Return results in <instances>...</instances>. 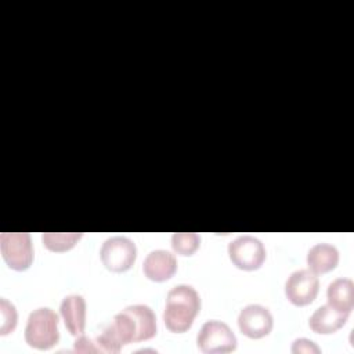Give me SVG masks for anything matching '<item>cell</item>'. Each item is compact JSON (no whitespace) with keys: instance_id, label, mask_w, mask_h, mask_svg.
Segmentation results:
<instances>
[{"instance_id":"6","label":"cell","mask_w":354,"mask_h":354,"mask_svg":"<svg viewBox=\"0 0 354 354\" xmlns=\"http://www.w3.org/2000/svg\"><path fill=\"white\" fill-rule=\"evenodd\" d=\"M228 254L235 267L245 271L259 270L266 260V249L260 239L242 235L228 243Z\"/></svg>"},{"instance_id":"18","label":"cell","mask_w":354,"mask_h":354,"mask_svg":"<svg viewBox=\"0 0 354 354\" xmlns=\"http://www.w3.org/2000/svg\"><path fill=\"white\" fill-rule=\"evenodd\" d=\"M292 353H295V354H301V353H304V354H311V353L318 354V353H321V348L314 342H311L308 339H304V337H300V339H296L293 342Z\"/></svg>"},{"instance_id":"17","label":"cell","mask_w":354,"mask_h":354,"mask_svg":"<svg viewBox=\"0 0 354 354\" xmlns=\"http://www.w3.org/2000/svg\"><path fill=\"white\" fill-rule=\"evenodd\" d=\"M18 321V314L15 310V306L10 303L7 299H0V335H8L11 333Z\"/></svg>"},{"instance_id":"3","label":"cell","mask_w":354,"mask_h":354,"mask_svg":"<svg viewBox=\"0 0 354 354\" xmlns=\"http://www.w3.org/2000/svg\"><path fill=\"white\" fill-rule=\"evenodd\" d=\"M196 344L206 354L230 353L236 348V336L225 322L210 319L202 325L196 336Z\"/></svg>"},{"instance_id":"10","label":"cell","mask_w":354,"mask_h":354,"mask_svg":"<svg viewBox=\"0 0 354 354\" xmlns=\"http://www.w3.org/2000/svg\"><path fill=\"white\" fill-rule=\"evenodd\" d=\"M64 324L68 332L79 336L84 332L86 326V300L82 295H68L62 299L59 306Z\"/></svg>"},{"instance_id":"5","label":"cell","mask_w":354,"mask_h":354,"mask_svg":"<svg viewBox=\"0 0 354 354\" xmlns=\"http://www.w3.org/2000/svg\"><path fill=\"white\" fill-rule=\"evenodd\" d=\"M0 250L7 266L17 271H25L33 261V248L28 232H3Z\"/></svg>"},{"instance_id":"9","label":"cell","mask_w":354,"mask_h":354,"mask_svg":"<svg viewBox=\"0 0 354 354\" xmlns=\"http://www.w3.org/2000/svg\"><path fill=\"white\" fill-rule=\"evenodd\" d=\"M142 271L148 279L163 282L170 279L177 271V260L169 250L156 249L149 252L144 259Z\"/></svg>"},{"instance_id":"2","label":"cell","mask_w":354,"mask_h":354,"mask_svg":"<svg viewBox=\"0 0 354 354\" xmlns=\"http://www.w3.org/2000/svg\"><path fill=\"white\" fill-rule=\"evenodd\" d=\"M59 340L58 315L48 307L33 310L26 321L25 342L37 350H48Z\"/></svg>"},{"instance_id":"15","label":"cell","mask_w":354,"mask_h":354,"mask_svg":"<svg viewBox=\"0 0 354 354\" xmlns=\"http://www.w3.org/2000/svg\"><path fill=\"white\" fill-rule=\"evenodd\" d=\"M82 238L80 232H44L41 239L51 252H66L72 249Z\"/></svg>"},{"instance_id":"1","label":"cell","mask_w":354,"mask_h":354,"mask_svg":"<svg viewBox=\"0 0 354 354\" xmlns=\"http://www.w3.org/2000/svg\"><path fill=\"white\" fill-rule=\"evenodd\" d=\"M201 310V297L191 285L173 286L166 296L163 321L174 333L187 332Z\"/></svg>"},{"instance_id":"13","label":"cell","mask_w":354,"mask_h":354,"mask_svg":"<svg viewBox=\"0 0 354 354\" xmlns=\"http://www.w3.org/2000/svg\"><path fill=\"white\" fill-rule=\"evenodd\" d=\"M339 250L329 243H317L307 253V266L314 274H325L336 268Z\"/></svg>"},{"instance_id":"11","label":"cell","mask_w":354,"mask_h":354,"mask_svg":"<svg viewBox=\"0 0 354 354\" xmlns=\"http://www.w3.org/2000/svg\"><path fill=\"white\" fill-rule=\"evenodd\" d=\"M348 318L347 313H342L329 304L318 307L310 317V329L315 333L329 335L340 329Z\"/></svg>"},{"instance_id":"14","label":"cell","mask_w":354,"mask_h":354,"mask_svg":"<svg viewBox=\"0 0 354 354\" xmlns=\"http://www.w3.org/2000/svg\"><path fill=\"white\" fill-rule=\"evenodd\" d=\"M328 304L350 314L354 306V282L350 278H337L329 283L326 290Z\"/></svg>"},{"instance_id":"19","label":"cell","mask_w":354,"mask_h":354,"mask_svg":"<svg viewBox=\"0 0 354 354\" xmlns=\"http://www.w3.org/2000/svg\"><path fill=\"white\" fill-rule=\"evenodd\" d=\"M75 351L77 353H100V348L95 342H93L90 337L84 335H79V337L75 340Z\"/></svg>"},{"instance_id":"12","label":"cell","mask_w":354,"mask_h":354,"mask_svg":"<svg viewBox=\"0 0 354 354\" xmlns=\"http://www.w3.org/2000/svg\"><path fill=\"white\" fill-rule=\"evenodd\" d=\"M136 330V342L149 340L156 335V317L147 304H131L124 308Z\"/></svg>"},{"instance_id":"8","label":"cell","mask_w":354,"mask_h":354,"mask_svg":"<svg viewBox=\"0 0 354 354\" xmlns=\"http://www.w3.org/2000/svg\"><path fill=\"white\" fill-rule=\"evenodd\" d=\"M274 325L272 314L261 304H248L239 311V330L249 339H261L267 336Z\"/></svg>"},{"instance_id":"16","label":"cell","mask_w":354,"mask_h":354,"mask_svg":"<svg viewBox=\"0 0 354 354\" xmlns=\"http://www.w3.org/2000/svg\"><path fill=\"white\" fill-rule=\"evenodd\" d=\"M201 245V236L196 232H176L171 236L174 252L183 256H191Z\"/></svg>"},{"instance_id":"7","label":"cell","mask_w":354,"mask_h":354,"mask_svg":"<svg viewBox=\"0 0 354 354\" xmlns=\"http://www.w3.org/2000/svg\"><path fill=\"white\" fill-rule=\"evenodd\" d=\"M318 277L310 270H297L292 272L285 282L286 299L295 306H307L318 295Z\"/></svg>"},{"instance_id":"4","label":"cell","mask_w":354,"mask_h":354,"mask_svg":"<svg viewBox=\"0 0 354 354\" xmlns=\"http://www.w3.org/2000/svg\"><path fill=\"white\" fill-rule=\"evenodd\" d=\"M100 257L105 268L112 272H124L136 261V243L127 236H111L104 241Z\"/></svg>"}]
</instances>
